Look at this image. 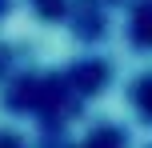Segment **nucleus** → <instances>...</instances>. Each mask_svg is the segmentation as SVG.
<instances>
[{
    "label": "nucleus",
    "mask_w": 152,
    "mask_h": 148,
    "mask_svg": "<svg viewBox=\"0 0 152 148\" xmlns=\"http://www.w3.org/2000/svg\"><path fill=\"white\" fill-rule=\"evenodd\" d=\"M132 32H136L144 44H152V4L140 8V16H136V24H132Z\"/></svg>",
    "instance_id": "obj_1"
},
{
    "label": "nucleus",
    "mask_w": 152,
    "mask_h": 148,
    "mask_svg": "<svg viewBox=\"0 0 152 148\" xmlns=\"http://www.w3.org/2000/svg\"><path fill=\"white\" fill-rule=\"evenodd\" d=\"M80 84H84V88H96V84H100V64H88V68H80Z\"/></svg>",
    "instance_id": "obj_2"
}]
</instances>
